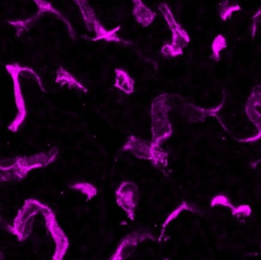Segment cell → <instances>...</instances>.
<instances>
[{"instance_id": "cell-1", "label": "cell", "mask_w": 261, "mask_h": 260, "mask_svg": "<svg viewBox=\"0 0 261 260\" xmlns=\"http://www.w3.org/2000/svg\"><path fill=\"white\" fill-rule=\"evenodd\" d=\"M73 1L75 3L82 13L86 28L88 29V31L94 33V37L91 38V40L94 42L105 40L108 42H114L126 44V45L130 44V42L123 40L117 36V33L120 30V26L111 30H107L103 27L88 0H73Z\"/></svg>"}, {"instance_id": "cell-2", "label": "cell", "mask_w": 261, "mask_h": 260, "mask_svg": "<svg viewBox=\"0 0 261 260\" xmlns=\"http://www.w3.org/2000/svg\"><path fill=\"white\" fill-rule=\"evenodd\" d=\"M160 12L167 22L168 26L172 33V43L166 45L162 49L164 56H175L181 54V47L189 42V38L184 30L177 23L174 19L170 9L166 4H163L159 7Z\"/></svg>"}, {"instance_id": "cell-3", "label": "cell", "mask_w": 261, "mask_h": 260, "mask_svg": "<svg viewBox=\"0 0 261 260\" xmlns=\"http://www.w3.org/2000/svg\"><path fill=\"white\" fill-rule=\"evenodd\" d=\"M134 4L133 15L136 21L143 27H147L155 20L156 13L143 4L142 0H132Z\"/></svg>"}, {"instance_id": "cell-4", "label": "cell", "mask_w": 261, "mask_h": 260, "mask_svg": "<svg viewBox=\"0 0 261 260\" xmlns=\"http://www.w3.org/2000/svg\"><path fill=\"white\" fill-rule=\"evenodd\" d=\"M33 1H34L35 4L37 5L38 9H39L38 13H40L42 16H43L45 13H53V14L56 15V16H57L60 20H62V22L66 25V27H68V34H69V36H71L73 39H76L75 32H74V29H73L72 26L71 25L69 21H68L66 18L64 17L63 15H62L60 12L58 11V10L51 5V4L48 2L47 0H33Z\"/></svg>"}, {"instance_id": "cell-5", "label": "cell", "mask_w": 261, "mask_h": 260, "mask_svg": "<svg viewBox=\"0 0 261 260\" xmlns=\"http://www.w3.org/2000/svg\"><path fill=\"white\" fill-rule=\"evenodd\" d=\"M42 16V15L37 13L33 17L29 18L25 20L8 21V22L16 29V35L19 37L28 32Z\"/></svg>"}]
</instances>
